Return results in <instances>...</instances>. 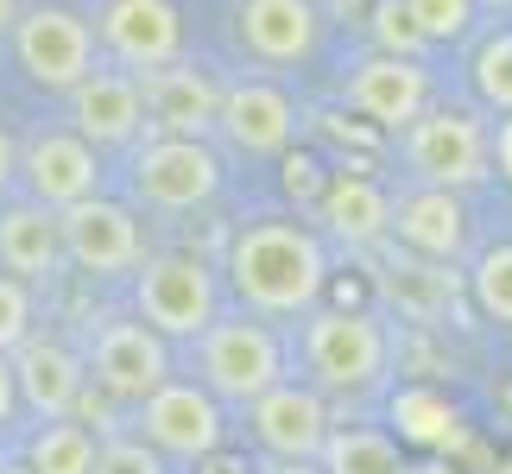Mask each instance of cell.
I'll return each instance as SVG.
<instances>
[{"label":"cell","mask_w":512,"mask_h":474,"mask_svg":"<svg viewBox=\"0 0 512 474\" xmlns=\"http://www.w3.org/2000/svg\"><path fill=\"white\" fill-rule=\"evenodd\" d=\"M399 152L430 190H468L487 177V127L468 108H424L399 127Z\"/></svg>","instance_id":"6"},{"label":"cell","mask_w":512,"mask_h":474,"mask_svg":"<svg viewBox=\"0 0 512 474\" xmlns=\"http://www.w3.org/2000/svg\"><path fill=\"white\" fill-rule=\"evenodd\" d=\"M32 323H38L32 285H19V279H7V272H0V354H13L19 342H26Z\"/></svg>","instance_id":"31"},{"label":"cell","mask_w":512,"mask_h":474,"mask_svg":"<svg viewBox=\"0 0 512 474\" xmlns=\"http://www.w3.org/2000/svg\"><path fill=\"white\" fill-rule=\"evenodd\" d=\"M399 474H462L456 462H443V456H424V462H405Z\"/></svg>","instance_id":"38"},{"label":"cell","mask_w":512,"mask_h":474,"mask_svg":"<svg viewBox=\"0 0 512 474\" xmlns=\"http://www.w3.org/2000/svg\"><path fill=\"white\" fill-rule=\"evenodd\" d=\"M380 298L399 310L405 323L437 329V323H449V310H456V298H462V272L392 247L386 260H380Z\"/></svg>","instance_id":"21"},{"label":"cell","mask_w":512,"mask_h":474,"mask_svg":"<svg viewBox=\"0 0 512 474\" xmlns=\"http://www.w3.org/2000/svg\"><path fill=\"white\" fill-rule=\"evenodd\" d=\"M392 367V335L373 310H304V386L323 399H367Z\"/></svg>","instance_id":"2"},{"label":"cell","mask_w":512,"mask_h":474,"mask_svg":"<svg viewBox=\"0 0 512 474\" xmlns=\"http://www.w3.org/2000/svg\"><path fill=\"white\" fill-rule=\"evenodd\" d=\"M386 234H399L405 253L418 260H437V266H456L462 247H468V209L456 190H411L399 196V209L386 215Z\"/></svg>","instance_id":"20"},{"label":"cell","mask_w":512,"mask_h":474,"mask_svg":"<svg viewBox=\"0 0 512 474\" xmlns=\"http://www.w3.org/2000/svg\"><path fill=\"white\" fill-rule=\"evenodd\" d=\"M57 247H64V266H76L83 279H121L146 260V228L127 203L83 196L57 209Z\"/></svg>","instance_id":"5"},{"label":"cell","mask_w":512,"mask_h":474,"mask_svg":"<svg viewBox=\"0 0 512 474\" xmlns=\"http://www.w3.org/2000/svg\"><path fill=\"white\" fill-rule=\"evenodd\" d=\"M487 165H500V177L512 184V114L500 121V133H494V140H487Z\"/></svg>","instance_id":"33"},{"label":"cell","mask_w":512,"mask_h":474,"mask_svg":"<svg viewBox=\"0 0 512 474\" xmlns=\"http://www.w3.org/2000/svg\"><path fill=\"white\" fill-rule=\"evenodd\" d=\"M140 83V108H146V127L171 133V140H203L215 127V102H222V89L209 83L196 64H165V70H146L133 76Z\"/></svg>","instance_id":"17"},{"label":"cell","mask_w":512,"mask_h":474,"mask_svg":"<svg viewBox=\"0 0 512 474\" xmlns=\"http://www.w3.org/2000/svg\"><path fill=\"white\" fill-rule=\"evenodd\" d=\"M373 38H380L386 57H418L424 51V38L411 32V19H405L399 0H380V7H373Z\"/></svg>","instance_id":"32"},{"label":"cell","mask_w":512,"mask_h":474,"mask_svg":"<svg viewBox=\"0 0 512 474\" xmlns=\"http://www.w3.org/2000/svg\"><path fill=\"white\" fill-rule=\"evenodd\" d=\"M468 291H475V304L494 316V323H512V241L481 253L475 272H468Z\"/></svg>","instance_id":"27"},{"label":"cell","mask_w":512,"mask_h":474,"mask_svg":"<svg viewBox=\"0 0 512 474\" xmlns=\"http://www.w3.org/2000/svg\"><path fill=\"white\" fill-rule=\"evenodd\" d=\"M95 32H102V51L127 76L165 70V64L184 57V13H177L171 0H108Z\"/></svg>","instance_id":"13"},{"label":"cell","mask_w":512,"mask_h":474,"mask_svg":"<svg viewBox=\"0 0 512 474\" xmlns=\"http://www.w3.org/2000/svg\"><path fill=\"white\" fill-rule=\"evenodd\" d=\"M70 95V133H83L89 146H133L146 133V108H140V83L127 70H89Z\"/></svg>","instance_id":"19"},{"label":"cell","mask_w":512,"mask_h":474,"mask_svg":"<svg viewBox=\"0 0 512 474\" xmlns=\"http://www.w3.org/2000/svg\"><path fill=\"white\" fill-rule=\"evenodd\" d=\"M13 51L38 89H76L95 70V26L70 7H32L13 19Z\"/></svg>","instance_id":"9"},{"label":"cell","mask_w":512,"mask_h":474,"mask_svg":"<svg viewBox=\"0 0 512 474\" xmlns=\"http://www.w3.org/2000/svg\"><path fill=\"white\" fill-rule=\"evenodd\" d=\"M392 424H399V437L405 443H418V449H443L449 437H456V405L443 399V392H430V386H405L399 399H392Z\"/></svg>","instance_id":"26"},{"label":"cell","mask_w":512,"mask_h":474,"mask_svg":"<svg viewBox=\"0 0 512 474\" xmlns=\"http://www.w3.org/2000/svg\"><path fill=\"white\" fill-rule=\"evenodd\" d=\"M0 272L19 285H51L64 279V247H57V215L38 203H7L0 209Z\"/></svg>","instance_id":"22"},{"label":"cell","mask_w":512,"mask_h":474,"mask_svg":"<svg viewBox=\"0 0 512 474\" xmlns=\"http://www.w3.org/2000/svg\"><path fill=\"white\" fill-rule=\"evenodd\" d=\"M83 373L108 392V399L140 405L146 392H159L171 380V348L140 323V316H108V323L89 335Z\"/></svg>","instance_id":"8"},{"label":"cell","mask_w":512,"mask_h":474,"mask_svg":"<svg viewBox=\"0 0 512 474\" xmlns=\"http://www.w3.org/2000/svg\"><path fill=\"white\" fill-rule=\"evenodd\" d=\"M247 424H253V443L279 462H317L323 437L336 430L329 424V399L304 380H279L272 392H260L247 405Z\"/></svg>","instance_id":"12"},{"label":"cell","mask_w":512,"mask_h":474,"mask_svg":"<svg viewBox=\"0 0 512 474\" xmlns=\"http://www.w3.org/2000/svg\"><path fill=\"white\" fill-rule=\"evenodd\" d=\"M133 316L159 342H196L222 316V285L215 266L196 253H146L133 266Z\"/></svg>","instance_id":"3"},{"label":"cell","mask_w":512,"mask_h":474,"mask_svg":"<svg viewBox=\"0 0 512 474\" xmlns=\"http://www.w3.org/2000/svg\"><path fill=\"white\" fill-rule=\"evenodd\" d=\"M253 474H323V468H317V462H279V456H266Z\"/></svg>","instance_id":"36"},{"label":"cell","mask_w":512,"mask_h":474,"mask_svg":"<svg viewBox=\"0 0 512 474\" xmlns=\"http://www.w3.org/2000/svg\"><path fill=\"white\" fill-rule=\"evenodd\" d=\"M285 380V342L253 316H215V323L196 335V386L209 392L215 405H253L260 392H272Z\"/></svg>","instance_id":"4"},{"label":"cell","mask_w":512,"mask_h":474,"mask_svg":"<svg viewBox=\"0 0 512 474\" xmlns=\"http://www.w3.org/2000/svg\"><path fill=\"white\" fill-rule=\"evenodd\" d=\"M203 474H247V462H234V456H222V449H215V456H203L196 462Z\"/></svg>","instance_id":"37"},{"label":"cell","mask_w":512,"mask_h":474,"mask_svg":"<svg viewBox=\"0 0 512 474\" xmlns=\"http://www.w3.org/2000/svg\"><path fill=\"white\" fill-rule=\"evenodd\" d=\"M19 184H26V203L38 209H70L83 196H102V165H95V146L70 127H45L19 146Z\"/></svg>","instance_id":"11"},{"label":"cell","mask_w":512,"mask_h":474,"mask_svg":"<svg viewBox=\"0 0 512 474\" xmlns=\"http://www.w3.org/2000/svg\"><path fill=\"white\" fill-rule=\"evenodd\" d=\"M342 102H348L354 114H367L380 133H399V127H411V121L430 108V70L418 64V57H386V51H373V57H361V64L348 70Z\"/></svg>","instance_id":"14"},{"label":"cell","mask_w":512,"mask_h":474,"mask_svg":"<svg viewBox=\"0 0 512 474\" xmlns=\"http://www.w3.org/2000/svg\"><path fill=\"white\" fill-rule=\"evenodd\" d=\"M323 474H399L405 456H399V437L392 430H373V424H342L323 437V456H317Z\"/></svg>","instance_id":"24"},{"label":"cell","mask_w":512,"mask_h":474,"mask_svg":"<svg viewBox=\"0 0 512 474\" xmlns=\"http://www.w3.org/2000/svg\"><path fill=\"white\" fill-rule=\"evenodd\" d=\"M234 32L260 64H304L323 38L317 0H234Z\"/></svg>","instance_id":"18"},{"label":"cell","mask_w":512,"mask_h":474,"mask_svg":"<svg viewBox=\"0 0 512 474\" xmlns=\"http://www.w3.org/2000/svg\"><path fill=\"white\" fill-rule=\"evenodd\" d=\"M13 19H19V0H0V32H13Z\"/></svg>","instance_id":"39"},{"label":"cell","mask_w":512,"mask_h":474,"mask_svg":"<svg viewBox=\"0 0 512 474\" xmlns=\"http://www.w3.org/2000/svg\"><path fill=\"white\" fill-rule=\"evenodd\" d=\"M89 474H165V456L140 437H108V443H95Z\"/></svg>","instance_id":"30"},{"label":"cell","mask_w":512,"mask_h":474,"mask_svg":"<svg viewBox=\"0 0 512 474\" xmlns=\"http://www.w3.org/2000/svg\"><path fill=\"white\" fill-rule=\"evenodd\" d=\"M13 392L19 405L32 411V418H70L76 399H83L89 373H83V354H76L70 342H57V335H26L13 354Z\"/></svg>","instance_id":"15"},{"label":"cell","mask_w":512,"mask_h":474,"mask_svg":"<svg viewBox=\"0 0 512 474\" xmlns=\"http://www.w3.org/2000/svg\"><path fill=\"white\" fill-rule=\"evenodd\" d=\"M411 32L424 38V45H456V38L475 26V0H399Z\"/></svg>","instance_id":"29"},{"label":"cell","mask_w":512,"mask_h":474,"mask_svg":"<svg viewBox=\"0 0 512 474\" xmlns=\"http://www.w3.org/2000/svg\"><path fill=\"white\" fill-rule=\"evenodd\" d=\"M468 76H475V95L494 114H512V32H494L487 45L475 51V64H468Z\"/></svg>","instance_id":"28"},{"label":"cell","mask_w":512,"mask_h":474,"mask_svg":"<svg viewBox=\"0 0 512 474\" xmlns=\"http://www.w3.org/2000/svg\"><path fill=\"white\" fill-rule=\"evenodd\" d=\"M19 184V146H13V133L0 127V196H7Z\"/></svg>","instance_id":"35"},{"label":"cell","mask_w":512,"mask_h":474,"mask_svg":"<svg viewBox=\"0 0 512 474\" xmlns=\"http://www.w3.org/2000/svg\"><path fill=\"white\" fill-rule=\"evenodd\" d=\"M475 7H506V13H512V0H475Z\"/></svg>","instance_id":"40"},{"label":"cell","mask_w":512,"mask_h":474,"mask_svg":"<svg viewBox=\"0 0 512 474\" xmlns=\"http://www.w3.org/2000/svg\"><path fill=\"white\" fill-rule=\"evenodd\" d=\"M228 285L253 316H304L329 291V247L291 215H253L228 241Z\"/></svg>","instance_id":"1"},{"label":"cell","mask_w":512,"mask_h":474,"mask_svg":"<svg viewBox=\"0 0 512 474\" xmlns=\"http://www.w3.org/2000/svg\"><path fill=\"white\" fill-rule=\"evenodd\" d=\"M19 418V392H13V361L0 354V430Z\"/></svg>","instance_id":"34"},{"label":"cell","mask_w":512,"mask_h":474,"mask_svg":"<svg viewBox=\"0 0 512 474\" xmlns=\"http://www.w3.org/2000/svg\"><path fill=\"white\" fill-rule=\"evenodd\" d=\"M95 468V437L76 418H51L26 443V474H89Z\"/></svg>","instance_id":"25"},{"label":"cell","mask_w":512,"mask_h":474,"mask_svg":"<svg viewBox=\"0 0 512 474\" xmlns=\"http://www.w3.org/2000/svg\"><path fill=\"white\" fill-rule=\"evenodd\" d=\"M133 196L152 209H203L215 203V190H222V158L209 152V140H171V133H159V140H146L140 152H133Z\"/></svg>","instance_id":"7"},{"label":"cell","mask_w":512,"mask_h":474,"mask_svg":"<svg viewBox=\"0 0 512 474\" xmlns=\"http://www.w3.org/2000/svg\"><path fill=\"white\" fill-rule=\"evenodd\" d=\"M386 215H392V196L373 184V177L361 171H336V177H323V190H317V222L336 234V241L348 247H373L386 234Z\"/></svg>","instance_id":"23"},{"label":"cell","mask_w":512,"mask_h":474,"mask_svg":"<svg viewBox=\"0 0 512 474\" xmlns=\"http://www.w3.org/2000/svg\"><path fill=\"white\" fill-rule=\"evenodd\" d=\"M215 133L247 158H279L298 140V108L272 83H234V89H222V102H215Z\"/></svg>","instance_id":"16"},{"label":"cell","mask_w":512,"mask_h":474,"mask_svg":"<svg viewBox=\"0 0 512 474\" xmlns=\"http://www.w3.org/2000/svg\"><path fill=\"white\" fill-rule=\"evenodd\" d=\"M222 437H228L222 405H215L196 380H165L159 392L140 399V443H152L159 456L203 462V456L222 449Z\"/></svg>","instance_id":"10"}]
</instances>
